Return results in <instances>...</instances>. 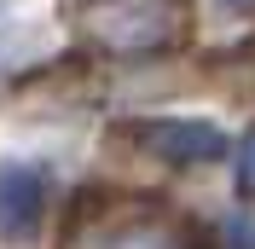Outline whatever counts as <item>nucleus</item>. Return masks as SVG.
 <instances>
[{"mask_svg":"<svg viewBox=\"0 0 255 249\" xmlns=\"http://www.w3.org/2000/svg\"><path fill=\"white\" fill-rule=\"evenodd\" d=\"M81 29L122 58L162 52L186 29V0H81Z\"/></svg>","mask_w":255,"mask_h":249,"instance_id":"1","label":"nucleus"},{"mask_svg":"<svg viewBox=\"0 0 255 249\" xmlns=\"http://www.w3.org/2000/svg\"><path fill=\"white\" fill-rule=\"evenodd\" d=\"M111 249H180L174 238H162V232H128L122 244H111Z\"/></svg>","mask_w":255,"mask_h":249,"instance_id":"5","label":"nucleus"},{"mask_svg":"<svg viewBox=\"0 0 255 249\" xmlns=\"http://www.w3.org/2000/svg\"><path fill=\"white\" fill-rule=\"evenodd\" d=\"M238 191H244V197H255V127L238 139Z\"/></svg>","mask_w":255,"mask_h":249,"instance_id":"4","label":"nucleus"},{"mask_svg":"<svg viewBox=\"0 0 255 249\" xmlns=\"http://www.w3.org/2000/svg\"><path fill=\"white\" fill-rule=\"evenodd\" d=\"M47 215V174L29 168V162H0V238H35Z\"/></svg>","mask_w":255,"mask_h":249,"instance_id":"3","label":"nucleus"},{"mask_svg":"<svg viewBox=\"0 0 255 249\" xmlns=\"http://www.w3.org/2000/svg\"><path fill=\"white\" fill-rule=\"evenodd\" d=\"M145 151L168 156V162H209L226 151V133L215 122H186V116H157V122H133L128 127Z\"/></svg>","mask_w":255,"mask_h":249,"instance_id":"2","label":"nucleus"},{"mask_svg":"<svg viewBox=\"0 0 255 249\" xmlns=\"http://www.w3.org/2000/svg\"><path fill=\"white\" fill-rule=\"evenodd\" d=\"M226 249H255V226L250 220H226Z\"/></svg>","mask_w":255,"mask_h":249,"instance_id":"6","label":"nucleus"},{"mask_svg":"<svg viewBox=\"0 0 255 249\" xmlns=\"http://www.w3.org/2000/svg\"><path fill=\"white\" fill-rule=\"evenodd\" d=\"M232 6H255V0H232Z\"/></svg>","mask_w":255,"mask_h":249,"instance_id":"7","label":"nucleus"}]
</instances>
